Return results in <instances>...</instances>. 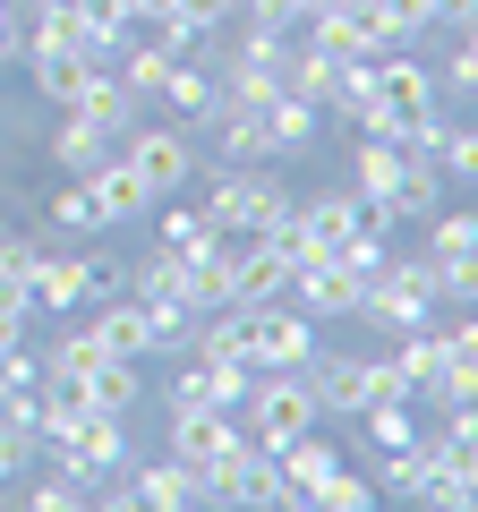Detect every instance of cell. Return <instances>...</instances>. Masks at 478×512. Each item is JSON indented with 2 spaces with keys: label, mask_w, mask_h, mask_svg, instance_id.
Returning <instances> with one entry per match:
<instances>
[{
  "label": "cell",
  "mask_w": 478,
  "mask_h": 512,
  "mask_svg": "<svg viewBox=\"0 0 478 512\" xmlns=\"http://www.w3.org/2000/svg\"><path fill=\"white\" fill-rule=\"evenodd\" d=\"M120 291V274H111L103 256H69V248H35V274H26V308L43 316H77L86 299H111Z\"/></svg>",
  "instance_id": "277c9868"
},
{
  "label": "cell",
  "mask_w": 478,
  "mask_h": 512,
  "mask_svg": "<svg viewBox=\"0 0 478 512\" xmlns=\"http://www.w3.org/2000/svg\"><path fill=\"white\" fill-rule=\"evenodd\" d=\"M436 26H453V35H461V26H478V0H436Z\"/></svg>",
  "instance_id": "ab89813d"
},
{
  "label": "cell",
  "mask_w": 478,
  "mask_h": 512,
  "mask_svg": "<svg viewBox=\"0 0 478 512\" xmlns=\"http://www.w3.org/2000/svg\"><path fill=\"white\" fill-rule=\"evenodd\" d=\"M43 453H60V470L69 478H86V487H103L111 470H129V419H120V410H77L69 427H60L52 444H43Z\"/></svg>",
  "instance_id": "5b68a950"
},
{
  "label": "cell",
  "mask_w": 478,
  "mask_h": 512,
  "mask_svg": "<svg viewBox=\"0 0 478 512\" xmlns=\"http://www.w3.org/2000/svg\"><path fill=\"white\" fill-rule=\"evenodd\" d=\"M453 248H478V205H436L427 214V256H453Z\"/></svg>",
  "instance_id": "4316f807"
},
{
  "label": "cell",
  "mask_w": 478,
  "mask_h": 512,
  "mask_svg": "<svg viewBox=\"0 0 478 512\" xmlns=\"http://www.w3.org/2000/svg\"><path fill=\"white\" fill-rule=\"evenodd\" d=\"M316 120H325V103H308V94H291V86L265 103V137H274V163H282V154H308V146H316Z\"/></svg>",
  "instance_id": "ac0fdd59"
},
{
  "label": "cell",
  "mask_w": 478,
  "mask_h": 512,
  "mask_svg": "<svg viewBox=\"0 0 478 512\" xmlns=\"http://www.w3.org/2000/svg\"><path fill=\"white\" fill-rule=\"evenodd\" d=\"M308 393H316V410H325V419H359V410H368V359H342V350L316 342Z\"/></svg>",
  "instance_id": "4fadbf2b"
},
{
  "label": "cell",
  "mask_w": 478,
  "mask_h": 512,
  "mask_svg": "<svg viewBox=\"0 0 478 512\" xmlns=\"http://www.w3.org/2000/svg\"><path fill=\"white\" fill-rule=\"evenodd\" d=\"M26 504H35V512H77V504H94V487H86V478H69V470H52V478L26 487Z\"/></svg>",
  "instance_id": "4dcf8cb0"
},
{
  "label": "cell",
  "mask_w": 478,
  "mask_h": 512,
  "mask_svg": "<svg viewBox=\"0 0 478 512\" xmlns=\"http://www.w3.org/2000/svg\"><path fill=\"white\" fill-rule=\"evenodd\" d=\"M43 154H52L60 180H77V171H94L103 154H120V137H111V128H94L86 111H60V120L43 128Z\"/></svg>",
  "instance_id": "9a60e30c"
},
{
  "label": "cell",
  "mask_w": 478,
  "mask_h": 512,
  "mask_svg": "<svg viewBox=\"0 0 478 512\" xmlns=\"http://www.w3.org/2000/svg\"><path fill=\"white\" fill-rule=\"evenodd\" d=\"M120 487H129L137 512H197V470H188L180 453H163V461H137V453H129Z\"/></svg>",
  "instance_id": "8fae6325"
},
{
  "label": "cell",
  "mask_w": 478,
  "mask_h": 512,
  "mask_svg": "<svg viewBox=\"0 0 478 512\" xmlns=\"http://www.w3.org/2000/svg\"><path fill=\"white\" fill-rule=\"evenodd\" d=\"M274 470H282V487H291V512H316V495L333 487L342 453L325 444V427H308V436H291V444L274 453Z\"/></svg>",
  "instance_id": "7c38bea8"
},
{
  "label": "cell",
  "mask_w": 478,
  "mask_h": 512,
  "mask_svg": "<svg viewBox=\"0 0 478 512\" xmlns=\"http://www.w3.org/2000/svg\"><path fill=\"white\" fill-rule=\"evenodd\" d=\"M26 52V18H18V0H0V69H18Z\"/></svg>",
  "instance_id": "f35d334b"
},
{
  "label": "cell",
  "mask_w": 478,
  "mask_h": 512,
  "mask_svg": "<svg viewBox=\"0 0 478 512\" xmlns=\"http://www.w3.org/2000/svg\"><path fill=\"white\" fill-rule=\"evenodd\" d=\"M376 504H385V487H376V478H359L350 461L333 470V487L316 495V512H376Z\"/></svg>",
  "instance_id": "f1b7e54d"
},
{
  "label": "cell",
  "mask_w": 478,
  "mask_h": 512,
  "mask_svg": "<svg viewBox=\"0 0 478 512\" xmlns=\"http://www.w3.org/2000/svg\"><path fill=\"white\" fill-rule=\"evenodd\" d=\"M163 111H180V120H205L214 111V77L197 69V60H171V77H163V94H154Z\"/></svg>",
  "instance_id": "cb8c5ba5"
},
{
  "label": "cell",
  "mask_w": 478,
  "mask_h": 512,
  "mask_svg": "<svg viewBox=\"0 0 478 512\" xmlns=\"http://www.w3.org/2000/svg\"><path fill=\"white\" fill-rule=\"evenodd\" d=\"M436 163H444V180H470L478 188V120L470 128H461V120L444 128V154H436Z\"/></svg>",
  "instance_id": "1f68e13d"
},
{
  "label": "cell",
  "mask_w": 478,
  "mask_h": 512,
  "mask_svg": "<svg viewBox=\"0 0 478 512\" xmlns=\"http://www.w3.org/2000/svg\"><path fill=\"white\" fill-rule=\"evenodd\" d=\"M163 248H180V256H205V248H222V231L197 214V205H171V214H163Z\"/></svg>",
  "instance_id": "f546056e"
},
{
  "label": "cell",
  "mask_w": 478,
  "mask_h": 512,
  "mask_svg": "<svg viewBox=\"0 0 478 512\" xmlns=\"http://www.w3.org/2000/svg\"><path fill=\"white\" fill-rule=\"evenodd\" d=\"M239 419H248V436H257L265 453H282L291 436L325 427V410H316V393H308V367H265L257 393L239 402Z\"/></svg>",
  "instance_id": "3957f363"
},
{
  "label": "cell",
  "mask_w": 478,
  "mask_h": 512,
  "mask_svg": "<svg viewBox=\"0 0 478 512\" xmlns=\"http://www.w3.org/2000/svg\"><path fill=\"white\" fill-rule=\"evenodd\" d=\"M444 308V291H436V256H385L368 274V299H359V316H368L376 333H410V325H427V316Z\"/></svg>",
  "instance_id": "7a4b0ae2"
},
{
  "label": "cell",
  "mask_w": 478,
  "mask_h": 512,
  "mask_svg": "<svg viewBox=\"0 0 478 512\" xmlns=\"http://www.w3.org/2000/svg\"><path fill=\"white\" fill-rule=\"evenodd\" d=\"M171 9H180V18L197 26V35H222V26L239 18V0H171Z\"/></svg>",
  "instance_id": "8d00e7d4"
},
{
  "label": "cell",
  "mask_w": 478,
  "mask_h": 512,
  "mask_svg": "<svg viewBox=\"0 0 478 512\" xmlns=\"http://www.w3.org/2000/svg\"><path fill=\"white\" fill-rule=\"evenodd\" d=\"M316 0H239V18H257V26H282V35H291L299 18H308Z\"/></svg>",
  "instance_id": "d590c367"
},
{
  "label": "cell",
  "mask_w": 478,
  "mask_h": 512,
  "mask_svg": "<svg viewBox=\"0 0 478 512\" xmlns=\"http://www.w3.org/2000/svg\"><path fill=\"white\" fill-rule=\"evenodd\" d=\"M60 325H69V316H60ZM103 359H111V350H103V333H94V316H86V325H69L52 350H43V367H52V376H77V384H86Z\"/></svg>",
  "instance_id": "7402d4cb"
},
{
  "label": "cell",
  "mask_w": 478,
  "mask_h": 512,
  "mask_svg": "<svg viewBox=\"0 0 478 512\" xmlns=\"http://www.w3.org/2000/svg\"><path fill=\"white\" fill-rule=\"evenodd\" d=\"M77 180H86V197H94V222H103V231H120V222H137L154 205V188L137 180L129 163H120V154H103V163L94 171H77Z\"/></svg>",
  "instance_id": "5bb4252c"
},
{
  "label": "cell",
  "mask_w": 478,
  "mask_h": 512,
  "mask_svg": "<svg viewBox=\"0 0 478 512\" xmlns=\"http://www.w3.org/2000/svg\"><path fill=\"white\" fill-rule=\"evenodd\" d=\"M180 274H188V256L154 239V256H137V274L120 282V291H129V299H180Z\"/></svg>",
  "instance_id": "603a6c76"
},
{
  "label": "cell",
  "mask_w": 478,
  "mask_h": 512,
  "mask_svg": "<svg viewBox=\"0 0 478 512\" xmlns=\"http://www.w3.org/2000/svg\"><path fill=\"white\" fill-rule=\"evenodd\" d=\"M436 291L470 308V299H478V248H453V256H436Z\"/></svg>",
  "instance_id": "d6a6232c"
},
{
  "label": "cell",
  "mask_w": 478,
  "mask_h": 512,
  "mask_svg": "<svg viewBox=\"0 0 478 512\" xmlns=\"http://www.w3.org/2000/svg\"><path fill=\"white\" fill-rule=\"evenodd\" d=\"M69 111H86L94 128H111V137H129V128H137V94L120 86V69H111V60H103L94 77H86V94H77Z\"/></svg>",
  "instance_id": "d6986e66"
},
{
  "label": "cell",
  "mask_w": 478,
  "mask_h": 512,
  "mask_svg": "<svg viewBox=\"0 0 478 512\" xmlns=\"http://www.w3.org/2000/svg\"><path fill=\"white\" fill-rule=\"evenodd\" d=\"M120 163H129L154 197H171V188L197 180V137H188L180 120H137L129 137H120Z\"/></svg>",
  "instance_id": "8992f818"
},
{
  "label": "cell",
  "mask_w": 478,
  "mask_h": 512,
  "mask_svg": "<svg viewBox=\"0 0 478 512\" xmlns=\"http://www.w3.org/2000/svg\"><path fill=\"white\" fill-rule=\"evenodd\" d=\"M137 393H146V384H137V359H103V367L86 376V402H94V410H120V419L137 410Z\"/></svg>",
  "instance_id": "d4e9b609"
},
{
  "label": "cell",
  "mask_w": 478,
  "mask_h": 512,
  "mask_svg": "<svg viewBox=\"0 0 478 512\" xmlns=\"http://www.w3.org/2000/svg\"><path fill=\"white\" fill-rule=\"evenodd\" d=\"M248 350H257V367H308L316 359V316L291 308V299H257L248 308Z\"/></svg>",
  "instance_id": "52a82bcc"
},
{
  "label": "cell",
  "mask_w": 478,
  "mask_h": 512,
  "mask_svg": "<svg viewBox=\"0 0 478 512\" xmlns=\"http://www.w3.org/2000/svg\"><path fill=\"white\" fill-rule=\"evenodd\" d=\"M231 436H239V410H171V453H180L188 470L214 461Z\"/></svg>",
  "instance_id": "e0dca14e"
},
{
  "label": "cell",
  "mask_w": 478,
  "mask_h": 512,
  "mask_svg": "<svg viewBox=\"0 0 478 512\" xmlns=\"http://www.w3.org/2000/svg\"><path fill=\"white\" fill-rule=\"evenodd\" d=\"M94 333H103L111 359H146L154 350V316H146V299H129V291H111L103 308H94Z\"/></svg>",
  "instance_id": "2e32d148"
},
{
  "label": "cell",
  "mask_w": 478,
  "mask_h": 512,
  "mask_svg": "<svg viewBox=\"0 0 478 512\" xmlns=\"http://www.w3.org/2000/svg\"><path fill=\"white\" fill-rule=\"evenodd\" d=\"M197 214L214 222L222 239H265L282 214H291V188L274 180V163H214V171H205Z\"/></svg>",
  "instance_id": "6da1fadb"
},
{
  "label": "cell",
  "mask_w": 478,
  "mask_h": 512,
  "mask_svg": "<svg viewBox=\"0 0 478 512\" xmlns=\"http://www.w3.org/2000/svg\"><path fill=\"white\" fill-rule=\"evenodd\" d=\"M163 9H171V0H129V18H163Z\"/></svg>",
  "instance_id": "60d3db41"
},
{
  "label": "cell",
  "mask_w": 478,
  "mask_h": 512,
  "mask_svg": "<svg viewBox=\"0 0 478 512\" xmlns=\"http://www.w3.org/2000/svg\"><path fill=\"white\" fill-rule=\"evenodd\" d=\"M436 86H453V94H478V26H461L453 60H444V69H436Z\"/></svg>",
  "instance_id": "836d02e7"
},
{
  "label": "cell",
  "mask_w": 478,
  "mask_h": 512,
  "mask_svg": "<svg viewBox=\"0 0 478 512\" xmlns=\"http://www.w3.org/2000/svg\"><path fill=\"white\" fill-rule=\"evenodd\" d=\"M205 154L214 163H274V137H265V111H248V103H222L214 94V111H205Z\"/></svg>",
  "instance_id": "30bf717a"
},
{
  "label": "cell",
  "mask_w": 478,
  "mask_h": 512,
  "mask_svg": "<svg viewBox=\"0 0 478 512\" xmlns=\"http://www.w3.org/2000/svg\"><path fill=\"white\" fill-rule=\"evenodd\" d=\"M26 461H35V436L0 419V487H18V478H26Z\"/></svg>",
  "instance_id": "e575fe53"
},
{
  "label": "cell",
  "mask_w": 478,
  "mask_h": 512,
  "mask_svg": "<svg viewBox=\"0 0 478 512\" xmlns=\"http://www.w3.org/2000/svg\"><path fill=\"white\" fill-rule=\"evenodd\" d=\"M368 69H376V94H385V111H402V120H419V111H436V103H444L436 69H427V60L410 52V43H393V52H376Z\"/></svg>",
  "instance_id": "9c48e42d"
},
{
  "label": "cell",
  "mask_w": 478,
  "mask_h": 512,
  "mask_svg": "<svg viewBox=\"0 0 478 512\" xmlns=\"http://www.w3.org/2000/svg\"><path fill=\"white\" fill-rule=\"evenodd\" d=\"M393 367H402V384H410V402H453V350H444V333L436 325H410V333H393Z\"/></svg>",
  "instance_id": "ba28073f"
},
{
  "label": "cell",
  "mask_w": 478,
  "mask_h": 512,
  "mask_svg": "<svg viewBox=\"0 0 478 512\" xmlns=\"http://www.w3.org/2000/svg\"><path fill=\"white\" fill-rule=\"evenodd\" d=\"M69 18H77V43H86L94 60H111L120 43H129V0H69Z\"/></svg>",
  "instance_id": "ffe728a7"
},
{
  "label": "cell",
  "mask_w": 478,
  "mask_h": 512,
  "mask_svg": "<svg viewBox=\"0 0 478 512\" xmlns=\"http://www.w3.org/2000/svg\"><path fill=\"white\" fill-rule=\"evenodd\" d=\"M359 436H368V453H393V444L419 436V419H410V402H368L359 410Z\"/></svg>",
  "instance_id": "484cf974"
},
{
  "label": "cell",
  "mask_w": 478,
  "mask_h": 512,
  "mask_svg": "<svg viewBox=\"0 0 478 512\" xmlns=\"http://www.w3.org/2000/svg\"><path fill=\"white\" fill-rule=\"evenodd\" d=\"M368 402H410V384L393 359H368Z\"/></svg>",
  "instance_id": "74e56055"
},
{
  "label": "cell",
  "mask_w": 478,
  "mask_h": 512,
  "mask_svg": "<svg viewBox=\"0 0 478 512\" xmlns=\"http://www.w3.org/2000/svg\"><path fill=\"white\" fill-rule=\"evenodd\" d=\"M350 180L368 188V197H393V188L410 180V154L393 146V137H359V154H350Z\"/></svg>",
  "instance_id": "44dd1931"
},
{
  "label": "cell",
  "mask_w": 478,
  "mask_h": 512,
  "mask_svg": "<svg viewBox=\"0 0 478 512\" xmlns=\"http://www.w3.org/2000/svg\"><path fill=\"white\" fill-rule=\"evenodd\" d=\"M43 222H52V231H103V222H94V197H86V180H60L52 197H43Z\"/></svg>",
  "instance_id": "83f0119b"
}]
</instances>
